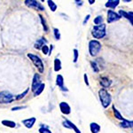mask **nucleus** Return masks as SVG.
I'll list each match as a JSON object with an SVG mask.
<instances>
[{"label":"nucleus","instance_id":"a211bd4d","mask_svg":"<svg viewBox=\"0 0 133 133\" xmlns=\"http://www.w3.org/2000/svg\"><path fill=\"white\" fill-rule=\"evenodd\" d=\"M1 123L4 126H5V127H9V128H15L16 127V123L12 121H9V120H3Z\"/></svg>","mask_w":133,"mask_h":133},{"label":"nucleus","instance_id":"72a5a7b5","mask_svg":"<svg viewBox=\"0 0 133 133\" xmlns=\"http://www.w3.org/2000/svg\"><path fill=\"white\" fill-rule=\"evenodd\" d=\"M90 17H91V15L90 14H88V15L85 17V19H84V21H83V24H86V22L88 21H89V19H90Z\"/></svg>","mask_w":133,"mask_h":133},{"label":"nucleus","instance_id":"5701e85b","mask_svg":"<svg viewBox=\"0 0 133 133\" xmlns=\"http://www.w3.org/2000/svg\"><path fill=\"white\" fill-rule=\"evenodd\" d=\"M47 3H48V5H49V7H50L51 12H55V11L57 10V5L53 1L48 0V1H47Z\"/></svg>","mask_w":133,"mask_h":133},{"label":"nucleus","instance_id":"1a4fd4ad","mask_svg":"<svg viewBox=\"0 0 133 133\" xmlns=\"http://www.w3.org/2000/svg\"><path fill=\"white\" fill-rule=\"evenodd\" d=\"M62 124H63V126L65 128H66V129H71V130H74V131L76 132V133H81V130L76 127V124H74L71 121H69V120L65 119Z\"/></svg>","mask_w":133,"mask_h":133},{"label":"nucleus","instance_id":"473e14b6","mask_svg":"<svg viewBox=\"0 0 133 133\" xmlns=\"http://www.w3.org/2000/svg\"><path fill=\"white\" fill-rule=\"evenodd\" d=\"M83 78H84V83H85V84H86L87 86H89L90 83H89V80H88V76H87V75H86V74H84V76H83Z\"/></svg>","mask_w":133,"mask_h":133},{"label":"nucleus","instance_id":"6ab92c4d","mask_svg":"<svg viewBox=\"0 0 133 133\" xmlns=\"http://www.w3.org/2000/svg\"><path fill=\"white\" fill-rule=\"evenodd\" d=\"M132 121H129V120L124 119L122 121V123H120L121 127L123 128H132Z\"/></svg>","mask_w":133,"mask_h":133},{"label":"nucleus","instance_id":"0eeeda50","mask_svg":"<svg viewBox=\"0 0 133 133\" xmlns=\"http://www.w3.org/2000/svg\"><path fill=\"white\" fill-rule=\"evenodd\" d=\"M121 19L119 14L117 12H115L113 10H108V22L112 23L114 21H117Z\"/></svg>","mask_w":133,"mask_h":133},{"label":"nucleus","instance_id":"a878e982","mask_svg":"<svg viewBox=\"0 0 133 133\" xmlns=\"http://www.w3.org/2000/svg\"><path fill=\"white\" fill-rule=\"evenodd\" d=\"M93 22H94V24H96V25L102 24V22H103V17H102V16H100V15L97 16L95 19H94Z\"/></svg>","mask_w":133,"mask_h":133},{"label":"nucleus","instance_id":"f03ea898","mask_svg":"<svg viewBox=\"0 0 133 133\" xmlns=\"http://www.w3.org/2000/svg\"><path fill=\"white\" fill-rule=\"evenodd\" d=\"M91 34L96 39L103 38L106 36V25L103 24V23L99 25H95L93 27V29H92Z\"/></svg>","mask_w":133,"mask_h":133},{"label":"nucleus","instance_id":"423d86ee","mask_svg":"<svg viewBox=\"0 0 133 133\" xmlns=\"http://www.w3.org/2000/svg\"><path fill=\"white\" fill-rule=\"evenodd\" d=\"M24 3L29 7L35 8L37 11H44V7L38 1H35V0H25Z\"/></svg>","mask_w":133,"mask_h":133},{"label":"nucleus","instance_id":"412c9836","mask_svg":"<svg viewBox=\"0 0 133 133\" xmlns=\"http://www.w3.org/2000/svg\"><path fill=\"white\" fill-rule=\"evenodd\" d=\"M113 112H114V115H115V117L116 118V119L118 120H121V121H123V120H124V118L123 117V115H121V113L119 112V111L117 110L116 108H115V106H113Z\"/></svg>","mask_w":133,"mask_h":133},{"label":"nucleus","instance_id":"ddd939ff","mask_svg":"<svg viewBox=\"0 0 133 133\" xmlns=\"http://www.w3.org/2000/svg\"><path fill=\"white\" fill-rule=\"evenodd\" d=\"M56 84L61 88V91H68V90L66 89V87H64V78L61 75H58L57 77H56Z\"/></svg>","mask_w":133,"mask_h":133},{"label":"nucleus","instance_id":"f8f14e48","mask_svg":"<svg viewBox=\"0 0 133 133\" xmlns=\"http://www.w3.org/2000/svg\"><path fill=\"white\" fill-rule=\"evenodd\" d=\"M36 117H30V118H28V119L22 120L21 123H23V125H24L26 128L31 129V128H33V126H34V124L36 123Z\"/></svg>","mask_w":133,"mask_h":133},{"label":"nucleus","instance_id":"2f4dec72","mask_svg":"<svg viewBox=\"0 0 133 133\" xmlns=\"http://www.w3.org/2000/svg\"><path fill=\"white\" fill-rule=\"evenodd\" d=\"M27 107L26 106H21V107H14L12 108V111H18V110H21V109H24L26 108Z\"/></svg>","mask_w":133,"mask_h":133},{"label":"nucleus","instance_id":"7c9ffc66","mask_svg":"<svg viewBox=\"0 0 133 133\" xmlns=\"http://www.w3.org/2000/svg\"><path fill=\"white\" fill-rule=\"evenodd\" d=\"M41 50H42L43 53H44V55H48L49 54V48H48V46H47L46 44H44V45L42 47Z\"/></svg>","mask_w":133,"mask_h":133},{"label":"nucleus","instance_id":"f704fd0d","mask_svg":"<svg viewBox=\"0 0 133 133\" xmlns=\"http://www.w3.org/2000/svg\"><path fill=\"white\" fill-rule=\"evenodd\" d=\"M76 3H77V5H82L83 2V1H77V0H76Z\"/></svg>","mask_w":133,"mask_h":133},{"label":"nucleus","instance_id":"39448f33","mask_svg":"<svg viewBox=\"0 0 133 133\" xmlns=\"http://www.w3.org/2000/svg\"><path fill=\"white\" fill-rule=\"evenodd\" d=\"M14 100V97L11 92L7 91H0V103L1 104H9Z\"/></svg>","mask_w":133,"mask_h":133},{"label":"nucleus","instance_id":"c9c22d12","mask_svg":"<svg viewBox=\"0 0 133 133\" xmlns=\"http://www.w3.org/2000/svg\"><path fill=\"white\" fill-rule=\"evenodd\" d=\"M89 3H90V5H92V4L95 3V0H89Z\"/></svg>","mask_w":133,"mask_h":133},{"label":"nucleus","instance_id":"393cba45","mask_svg":"<svg viewBox=\"0 0 133 133\" xmlns=\"http://www.w3.org/2000/svg\"><path fill=\"white\" fill-rule=\"evenodd\" d=\"M39 133H51V131L48 129V127L44 125H41V127L39 128Z\"/></svg>","mask_w":133,"mask_h":133},{"label":"nucleus","instance_id":"9b49d317","mask_svg":"<svg viewBox=\"0 0 133 133\" xmlns=\"http://www.w3.org/2000/svg\"><path fill=\"white\" fill-rule=\"evenodd\" d=\"M118 14L120 15V17H123V18H126L127 20L130 21V24H133V21H132V18H133V12L130 11V12H125V11L123 10H120L119 12H118Z\"/></svg>","mask_w":133,"mask_h":133},{"label":"nucleus","instance_id":"c85d7f7f","mask_svg":"<svg viewBox=\"0 0 133 133\" xmlns=\"http://www.w3.org/2000/svg\"><path fill=\"white\" fill-rule=\"evenodd\" d=\"M73 54H74V59H73V62L74 63H76L77 59H78V50L77 49H74L73 50Z\"/></svg>","mask_w":133,"mask_h":133},{"label":"nucleus","instance_id":"7ed1b4c3","mask_svg":"<svg viewBox=\"0 0 133 133\" xmlns=\"http://www.w3.org/2000/svg\"><path fill=\"white\" fill-rule=\"evenodd\" d=\"M27 56L30 59V61H32V63L35 65V66L38 69L39 73H43L44 70V63H43V61L41 59V58L37 55H35L33 53H28Z\"/></svg>","mask_w":133,"mask_h":133},{"label":"nucleus","instance_id":"b1692460","mask_svg":"<svg viewBox=\"0 0 133 133\" xmlns=\"http://www.w3.org/2000/svg\"><path fill=\"white\" fill-rule=\"evenodd\" d=\"M39 17H40V20H41V22H42V25H43V28H44V31L47 32V31H48V26H47L45 19H44V16L41 15V14H39Z\"/></svg>","mask_w":133,"mask_h":133},{"label":"nucleus","instance_id":"4be33fe9","mask_svg":"<svg viewBox=\"0 0 133 133\" xmlns=\"http://www.w3.org/2000/svg\"><path fill=\"white\" fill-rule=\"evenodd\" d=\"M44 87H45V84H44V83H41V84H40V86L38 87L35 91H34V96H38V95H40V94H41L42 92L44 91Z\"/></svg>","mask_w":133,"mask_h":133},{"label":"nucleus","instance_id":"bb28decb","mask_svg":"<svg viewBox=\"0 0 133 133\" xmlns=\"http://www.w3.org/2000/svg\"><path fill=\"white\" fill-rule=\"evenodd\" d=\"M91 65L92 69H93V71L95 73H98V71H99V68H98V64L96 61H91Z\"/></svg>","mask_w":133,"mask_h":133},{"label":"nucleus","instance_id":"2eb2a0df","mask_svg":"<svg viewBox=\"0 0 133 133\" xmlns=\"http://www.w3.org/2000/svg\"><path fill=\"white\" fill-rule=\"evenodd\" d=\"M90 129H91V133H98L100 131V127L99 124H98L97 123H91L90 124Z\"/></svg>","mask_w":133,"mask_h":133},{"label":"nucleus","instance_id":"6e6552de","mask_svg":"<svg viewBox=\"0 0 133 133\" xmlns=\"http://www.w3.org/2000/svg\"><path fill=\"white\" fill-rule=\"evenodd\" d=\"M41 77L38 74H35L34 75L33 77V80H32V86H31V91H35L38 87L40 86L41 84Z\"/></svg>","mask_w":133,"mask_h":133},{"label":"nucleus","instance_id":"aec40b11","mask_svg":"<svg viewBox=\"0 0 133 133\" xmlns=\"http://www.w3.org/2000/svg\"><path fill=\"white\" fill-rule=\"evenodd\" d=\"M61 69V61L59 59H54V71L55 72H58Z\"/></svg>","mask_w":133,"mask_h":133},{"label":"nucleus","instance_id":"dca6fc26","mask_svg":"<svg viewBox=\"0 0 133 133\" xmlns=\"http://www.w3.org/2000/svg\"><path fill=\"white\" fill-rule=\"evenodd\" d=\"M100 85L104 88H108L111 85V80L108 77H101V79H100Z\"/></svg>","mask_w":133,"mask_h":133},{"label":"nucleus","instance_id":"f257e3e1","mask_svg":"<svg viewBox=\"0 0 133 133\" xmlns=\"http://www.w3.org/2000/svg\"><path fill=\"white\" fill-rule=\"evenodd\" d=\"M98 97H99V100L101 102V105L104 108H108V106L112 102V97L111 94L107 91L106 89H100L98 91Z\"/></svg>","mask_w":133,"mask_h":133},{"label":"nucleus","instance_id":"c756f323","mask_svg":"<svg viewBox=\"0 0 133 133\" xmlns=\"http://www.w3.org/2000/svg\"><path fill=\"white\" fill-rule=\"evenodd\" d=\"M29 88H28V89L26 90V91H25L24 92H22V93L20 94V95L16 96V97H15V99H16V100H20V99H21V98H24L26 94H27L28 92H29Z\"/></svg>","mask_w":133,"mask_h":133},{"label":"nucleus","instance_id":"20e7f679","mask_svg":"<svg viewBox=\"0 0 133 133\" xmlns=\"http://www.w3.org/2000/svg\"><path fill=\"white\" fill-rule=\"evenodd\" d=\"M101 50V44L98 40H91L89 42V52L91 56H97Z\"/></svg>","mask_w":133,"mask_h":133},{"label":"nucleus","instance_id":"cd10ccee","mask_svg":"<svg viewBox=\"0 0 133 133\" xmlns=\"http://www.w3.org/2000/svg\"><path fill=\"white\" fill-rule=\"evenodd\" d=\"M53 35H54V37L56 40L61 39V33H59V30L58 29H53Z\"/></svg>","mask_w":133,"mask_h":133},{"label":"nucleus","instance_id":"4468645a","mask_svg":"<svg viewBox=\"0 0 133 133\" xmlns=\"http://www.w3.org/2000/svg\"><path fill=\"white\" fill-rule=\"evenodd\" d=\"M47 44V40L46 38L44 37H41L39 38V39H37L35 43V48L37 49V50H40V49L42 48L43 46L44 45V44Z\"/></svg>","mask_w":133,"mask_h":133},{"label":"nucleus","instance_id":"f3484780","mask_svg":"<svg viewBox=\"0 0 133 133\" xmlns=\"http://www.w3.org/2000/svg\"><path fill=\"white\" fill-rule=\"evenodd\" d=\"M119 3H120L119 0H108V1L107 2V4L105 5H106V7L115 9V8L118 5H119Z\"/></svg>","mask_w":133,"mask_h":133},{"label":"nucleus","instance_id":"9d476101","mask_svg":"<svg viewBox=\"0 0 133 133\" xmlns=\"http://www.w3.org/2000/svg\"><path fill=\"white\" fill-rule=\"evenodd\" d=\"M59 109H61V112L63 115H68L71 113V108H70V106L66 102L62 101L59 103Z\"/></svg>","mask_w":133,"mask_h":133}]
</instances>
